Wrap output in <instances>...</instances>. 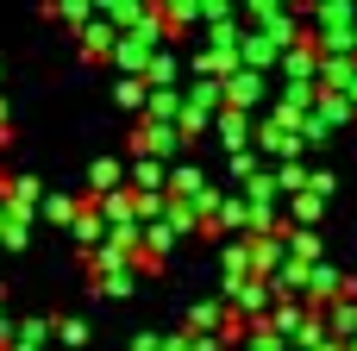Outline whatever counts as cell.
<instances>
[{
    "label": "cell",
    "instance_id": "cell-1",
    "mask_svg": "<svg viewBox=\"0 0 357 351\" xmlns=\"http://www.w3.org/2000/svg\"><path fill=\"white\" fill-rule=\"evenodd\" d=\"M151 57H157V44H151V38H138V31H119V44H113V63H119L126 75H138V82H144V75H151Z\"/></svg>",
    "mask_w": 357,
    "mask_h": 351
},
{
    "label": "cell",
    "instance_id": "cell-2",
    "mask_svg": "<svg viewBox=\"0 0 357 351\" xmlns=\"http://www.w3.org/2000/svg\"><path fill=\"white\" fill-rule=\"evenodd\" d=\"M282 75H289V88L301 82V88H320V50H314V38H301L295 50H282Z\"/></svg>",
    "mask_w": 357,
    "mask_h": 351
},
{
    "label": "cell",
    "instance_id": "cell-3",
    "mask_svg": "<svg viewBox=\"0 0 357 351\" xmlns=\"http://www.w3.org/2000/svg\"><path fill=\"white\" fill-rule=\"evenodd\" d=\"M113 44H119V25L94 13V19L82 25V57H88V63H100V57H113Z\"/></svg>",
    "mask_w": 357,
    "mask_h": 351
},
{
    "label": "cell",
    "instance_id": "cell-4",
    "mask_svg": "<svg viewBox=\"0 0 357 351\" xmlns=\"http://www.w3.org/2000/svg\"><path fill=\"white\" fill-rule=\"evenodd\" d=\"M276 57H282V44H276L264 25H251V31H245V44H238V63H245V69H270Z\"/></svg>",
    "mask_w": 357,
    "mask_h": 351
},
{
    "label": "cell",
    "instance_id": "cell-5",
    "mask_svg": "<svg viewBox=\"0 0 357 351\" xmlns=\"http://www.w3.org/2000/svg\"><path fill=\"white\" fill-rule=\"evenodd\" d=\"M226 100H232V107L264 100V69H238V75H226Z\"/></svg>",
    "mask_w": 357,
    "mask_h": 351
},
{
    "label": "cell",
    "instance_id": "cell-6",
    "mask_svg": "<svg viewBox=\"0 0 357 351\" xmlns=\"http://www.w3.org/2000/svg\"><path fill=\"white\" fill-rule=\"evenodd\" d=\"M44 13H56L63 25H75V31H82V25L94 19V0H44Z\"/></svg>",
    "mask_w": 357,
    "mask_h": 351
},
{
    "label": "cell",
    "instance_id": "cell-7",
    "mask_svg": "<svg viewBox=\"0 0 357 351\" xmlns=\"http://www.w3.org/2000/svg\"><path fill=\"white\" fill-rule=\"evenodd\" d=\"M119 100H126V107H151V94H144V82H138V75H126V82H119Z\"/></svg>",
    "mask_w": 357,
    "mask_h": 351
},
{
    "label": "cell",
    "instance_id": "cell-8",
    "mask_svg": "<svg viewBox=\"0 0 357 351\" xmlns=\"http://www.w3.org/2000/svg\"><path fill=\"white\" fill-rule=\"evenodd\" d=\"M151 113L169 126V119H176V94H169V88H157V94H151Z\"/></svg>",
    "mask_w": 357,
    "mask_h": 351
},
{
    "label": "cell",
    "instance_id": "cell-9",
    "mask_svg": "<svg viewBox=\"0 0 357 351\" xmlns=\"http://www.w3.org/2000/svg\"><path fill=\"white\" fill-rule=\"evenodd\" d=\"M169 69H176V63H169V50H157V57H151V75H144V82L157 88V82H169Z\"/></svg>",
    "mask_w": 357,
    "mask_h": 351
},
{
    "label": "cell",
    "instance_id": "cell-10",
    "mask_svg": "<svg viewBox=\"0 0 357 351\" xmlns=\"http://www.w3.org/2000/svg\"><path fill=\"white\" fill-rule=\"evenodd\" d=\"M314 6H326V0H314Z\"/></svg>",
    "mask_w": 357,
    "mask_h": 351
}]
</instances>
